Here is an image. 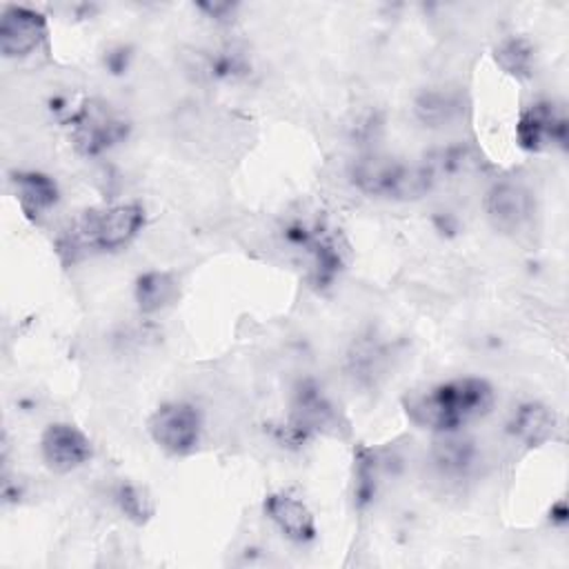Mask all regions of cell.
I'll return each mask as SVG.
<instances>
[{"label":"cell","mask_w":569,"mask_h":569,"mask_svg":"<svg viewBox=\"0 0 569 569\" xmlns=\"http://www.w3.org/2000/svg\"><path fill=\"white\" fill-rule=\"evenodd\" d=\"M491 407L493 389L482 378L447 380L405 400L409 420L438 433H456L460 427L487 416Z\"/></svg>","instance_id":"cell-1"},{"label":"cell","mask_w":569,"mask_h":569,"mask_svg":"<svg viewBox=\"0 0 569 569\" xmlns=\"http://www.w3.org/2000/svg\"><path fill=\"white\" fill-rule=\"evenodd\" d=\"M353 187L371 198L416 200L438 182L429 162H407L391 156L369 153L358 158L349 169Z\"/></svg>","instance_id":"cell-2"},{"label":"cell","mask_w":569,"mask_h":569,"mask_svg":"<svg viewBox=\"0 0 569 569\" xmlns=\"http://www.w3.org/2000/svg\"><path fill=\"white\" fill-rule=\"evenodd\" d=\"M144 224L140 204H111L84 211L71 227L69 240L73 247L91 251H116L127 247Z\"/></svg>","instance_id":"cell-3"},{"label":"cell","mask_w":569,"mask_h":569,"mask_svg":"<svg viewBox=\"0 0 569 569\" xmlns=\"http://www.w3.org/2000/svg\"><path fill=\"white\" fill-rule=\"evenodd\" d=\"M64 122L69 124L76 151L87 158L120 144L129 133L127 120L100 100H84L78 109L67 113Z\"/></svg>","instance_id":"cell-4"},{"label":"cell","mask_w":569,"mask_h":569,"mask_svg":"<svg viewBox=\"0 0 569 569\" xmlns=\"http://www.w3.org/2000/svg\"><path fill=\"white\" fill-rule=\"evenodd\" d=\"M284 240L311 258V280L316 287H327L345 267V247L325 224L293 220L282 231Z\"/></svg>","instance_id":"cell-5"},{"label":"cell","mask_w":569,"mask_h":569,"mask_svg":"<svg viewBox=\"0 0 569 569\" xmlns=\"http://www.w3.org/2000/svg\"><path fill=\"white\" fill-rule=\"evenodd\" d=\"M202 431L200 411L189 402H167L149 418L153 442L173 456H184L196 449Z\"/></svg>","instance_id":"cell-6"},{"label":"cell","mask_w":569,"mask_h":569,"mask_svg":"<svg viewBox=\"0 0 569 569\" xmlns=\"http://www.w3.org/2000/svg\"><path fill=\"white\" fill-rule=\"evenodd\" d=\"M569 122L565 109L551 100L529 104L516 124L518 144L527 151H542L549 147H567Z\"/></svg>","instance_id":"cell-7"},{"label":"cell","mask_w":569,"mask_h":569,"mask_svg":"<svg viewBox=\"0 0 569 569\" xmlns=\"http://www.w3.org/2000/svg\"><path fill=\"white\" fill-rule=\"evenodd\" d=\"M338 427V413L333 411L331 402L322 393V389L305 380L296 387L293 402H291V420L287 425V440L298 445L307 436L316 431H336Z\"/></svg>","instance_id":"cell-8"},{"label":"cell","mask_w":569,"mask_h":569,"mask_svg":"<svg viewBox=\"0 0 569 569\" xmlns=\"http://www.w3.org/2000/svg\"><path fill=\"white\" fill-rule=\"evenodd\" d=\"M47 18L29 7H7L0 20V51L4 58H24L42 47Z\"/></svg>","instance_id":"cell-9"},{"label":"cell","mask_w":569,"mask_h":569,"mask_svg":"<svg viewBox=\"0 0 569 569\" xmlns=\"http://www.w3.org/2000/svg\"><path fill=\"white\" fill-rule=\"evenodd\" d=\"M485 211L498 231L513 233L531 220L533 196L518 182H496L485 196Z\"/></svg>","instance_id":"cell-10"},{"label":"cell","mask_w":569,"mask_h":569,"mask_svg":"<svg viewBox=\"0 0 569 569\" xmlns=\"http://www.w3.org/2000/svg\"><path fill=\"white\" fill-rule=\"evenodd\" d=\"M40 451L49 469L67 473L89 462L91 442L78 427L69 422H53L42 431Z\"/></svg>","instance_id":"cell-11"},{"label":"cell","mask_w":569,"mask_h":569,"mask_svg":"<svg viewBox=\"0 0 569 569\" xmlns=\"http://www.w3.org/2000/svg\"><path fill=\"white\" fill-rule=\"evenodd\" d=\"M264 513L276 522V527L293 542H311L316 538V522L311 511L302 500L287 491L269 493L264 498Z\"/></svg>","instance_id":"cell-12"},{"label":"cell","mask_w":569,"mask_h":569,"mask_svg":"<svg viewBox=\"0 0 569 569\" xmlns=\"http://www.w3.org/2000/svg\"><path fill=\"white\" fill-rule=\"evenodd\" d=\"M11 182L27 216H40L58 202V184L40 171H16Z\"/></svg>","instance_id":"cell-13"},{"label":"cell","mask_w":569,"mask_h":569,"mask_svg":"<svg viewBox=\"0 0 569 569\" xmlns=\"http://www.w3.org/2000/svg\"><path fill=\"white\" fill-rule=\"evenodd\" d=\"M447 438L438 440L433 447V465L442 476L465 478L471 473L478 451L469 438H458L456 433H445Z\"/></svg>","instance_id":"cell-14"},{"label":"cell","mask_w":569,"mask_h":569,"mask_svg":"<svg viewBox=\"0 0 569 569\" xmlns=\"http://www.w3.org/2000/svg\"><path fill=\"white\" fill-rule=\"evenodd\" d=\"M509 427L518 440H522L529 447H536V445L547 442L553 436L556 416L538 402H527V405L518 407Z\"/></svg>","instance_id":"cell-15"},{"label":"cell","mask_w":569,"mask_h":569,"mask_svg":"<svg viewBox=\"0 0 569 569\" xmlns=\"http://www.w3.org/2000/svg\"><path fill=\"white\" fill-rule=\"evenodd\" d=\"M133 296L142 313H156L178 296V280L167 271H147L136 280Z\"/></svg>","instance_id":"cell-16"},{"label":"cell","mask_w":569,"mask_h":569,"mask_svg":"<svg viewBox=\"0 0 569 569\" xmlns=\"http://www.w3.org/2000/svg\"><path fill=\"white\" fill-rule=\"evenodd\" d=\"M196 73L200 78L213 80V82L238 80V78L249 73V62L236 49L198 51V56H196Z\"/></svg>","instance_id":"cell-17"},{"label":"cell","mask_w":569,"mask_h":569,"mask_svg":"<svg viewBox=\"0 0 569 569\" xmlns=\"http://www.w3.org/2000/svg\"><path fill=\"white\" fill-rule=\"evenodd\" d=\"M416 118L431 129L438 127H447L451 124L460 111H462V102L458 98V93L453 91H442V89H431L418 96L416 100Z\"/></svg>","instance_id":"cell-18"},{"label":"cell","mask_w":569,"mask_h":569,"mask_svg":"<svg viewBox=\"0 0 569 569\" xmlns=\"http://www.w3.org/2000/svg\"><path fill=\"white\" fill-rule=\"evenodd\" d=\"M496 62L516 78L531 76L533 67V49L525 38H507L496 49Z\"/></svg>","instance_id":"cell-19"},{"label":"cell","mask_w":569,"mask_h":569,"mask_svg":"<svg viewBox=\"0 0 569 569\" xmlns=\"http://www.w3.org/2000/svg\"><path fill=\"white\" fill-rule=\"evenodd\" d=\"M387 367V353L376 342H362L351 353V376L360 382H376Z\"/></svg>","instance_id":"cell-20"},{"label":"cell","mask_w":569,"mask_h":569,"mask_svg":"<svg viewBox=\"0 0 569 569\" xmlns=\"http://www.w3.org/2000/svg\"><path fill=\"white\" fill-rule=\"evenodd\" d=\"M116 502H118L120 511L127 518H131L133 522H144L153 513V505H151V498L147 496V491L140 489L138 485H131V482H120L118 485Z\"/></svg>","instance_id":"cell-21"},{"label":"cell","mask_w":569,"mask_h":569,"mask_svg":"<svg viewBox=\"0 0 569 569\" xmlns=\"http://www.w3.org/2000/svg\"><path fill=\"white\" fill-rule=\"evenodd\" d=\"M129 60H131V53L127 47H116V49H109L107 56H104V67L111 71V73H124L127 67H129Z\"/></svg>","instance_id":"cell-22"},{"label":"cell","mask_w":569,"mask_h":569,"mask_svg":"<svg viewBox=\"0 0 569 569\" xmlns=\"http://www.w3.org/2000/svg\"><path fill=\"white\" fill-rule=\"evenodd\" d=\"M198 9L213 20H229L236 13V4L231 2H200Z\"/></svg>","instance_id":"cell-23"},{"label":"cell","mask_w":569,"mask_h":569,"mask_svg":"<svg viewBox=\"0 0 569 569\" xmlns=\"http://www.w3.org/2000/svg\"><path fill=\"white\" fill-rule=\"evenodd\" d=\"M549 516H551V522L565 525V522H567V505H565V500H558V502L551 507Z\"/></svg>","instance_id":"cell-24"}]
</instances>
